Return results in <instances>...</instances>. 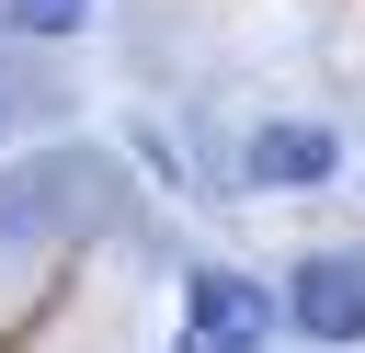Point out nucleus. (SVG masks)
Segmentation results:
<instances>
[{
	"label": "nucleus",
	"instance_id": "f257e3e1",
	"mask_svg": "<svg viewBox=\"0 0 365 353\" xmlns=\"http://www.w3.org/2000/svg\"><path fill=\"white\" fill-rule=\"evenodd\" d=\"M274 330V296L251 273H194L182 285V353H251Z\"/></svg>",
	"mask_w": 365,
	"mask_h": 353
},
{
	"label": "nucleus",
	"instance_id": "f03ea898",
	"mask_svg": "<svg viewBox=\"0 0 365 353\" xmlns=\"http://www.w3.org/2000/svg\"><path fill=\"white\" fill-rule=\"evenodd\" d=\"M285 319L308 342H365V251H308L285 285Z\"/></svg>",
	"mask_w": 365,
	"mask_h": 353
},
{
	"label": "nucleus",
	"instance_id": "7ed1b4c3",
	"mask_svg": "<svg viewBox=\"0 0 365 353\" xmlns=\"http://www.w3.org/2000/svg\"><path fill=\"white\" fill-rule=\"evenodd\" d=\"M251 171H262V182H319V171H331V137H319V125H262V137H251Z\"/></svg>",
	"mask_w": 365,
	"mask_h": 353
},
{
	"label": "nucleus",
	"instance_id": "20e7f679",
	"mask_svg": "<svg viewBox=\"0 0 365 353\" xmlns=\"http://www.w3.org/2000/svg\"><path fill=\"white\" fill-rule=\"evenodd\" d=\"M11 23H34V34H80L91 23V0H0Z\"/></svg>",
	"mask_w": 365,
	"mask_h": 353
}]
</instances>
